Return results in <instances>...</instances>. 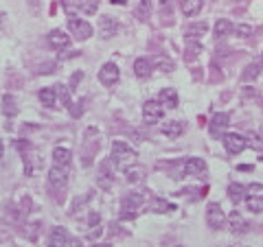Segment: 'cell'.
Here are the masks:
<instances>
[{
    "instance_id": "44dd1931",
    "label": "cell",
    "mask_w": 263,
    "mask_h": 247,
    "mask_svg": "<svg viewBox=\"0 0 263 247\" xmlns=\"http://www.w3.org/2000/svg\"><path fill=\"white\" fill-rule=\"evenodd\" d=\"M206 31H208V24L206 22H195V24H191L189 29H187V35H184V37H187L189 42H197V39H200Z\"/></svg>"
},
{
    "instance_id": "603a6c76",
    "label": "cell",
    "mask_w": 263,
    "mask_h": 247,
    "mask_svg": "<svg viewBox=\"0 0 263 247\" xmlns=\"http://www.w3.org/2000/svg\"><path fill=\"white\" fill-rule=\"evenodd\" d=\"M246 186L243 184H230L228 186V197H230V202L233 204H241L243 199H246Z\"/></svg>"
},
{
    "instance_id": "7c38bea8",
    "label": "cell",
    "mask_w": 263,
    "mask_h": 247,
    "mask_svg": "<svg viewBox=\"0 0 263 247\" xmlns=\"http://www.w3.org/2000/svg\"><path fill=\"white\" fill-rule=\"evenodd\" d=\"M46 39H49L51 48H55V51H64V48H68L70 46V35H66V31H62V29L51 31Z\"/></svg>"
},
{
    "instance_id": "8d00e7d4",
    "label": "cell",
    "mask_w": 263,
    "mask_h": 247,
    "mask_svg": "<svg viewBox=\"0 0 263 247\" xmlns=\"http://www.w3.org/2000/svg\"><path fill=\"white\" fill-rule=\"evenodd\" d=\"M246 138L250 140V144H252V149H256V151H261V149H263V142H261V138L256 136V133H252V131H250Z\"/></svg>"
},
{
    "instance_id": "74e56055",
    "label": "cell",
    "mask_w": 263,
    "mask_h": 247,
    "mask_svg": "<svg viewBox=\"0 0 263 247\" xmlns=\"http://www.w3.org/2000/svg\"><path fill=\"white\" fill-rule=\"evenodd\" d=\"M68 112H70V116H72V118H79V116H81V114H83L81 101H79V103H70V105H68Z\"/></svg>"
},
{
    "instance_id": "277c9868",
    "label": "cell",
    "mask_w": 263,
    "mask_h": 247,
    "mask_svg": "<svg viewBox=\"0 0 263 247\" xmlns=\"http://www.w3.org/2000/svg\"><path fill=\"white\" fill-rule=\"evenodd\" d=\"M49 186L55 192H62L66 190V186H68V173H66V169H62V166H53V169L49 171Z\"/></svg>"
},
{
    "instance_id": "8fae6325",
    "label": "cell",
    "mask_w": 263,
    "mask_h": 247,
    "mask_svg": "<svg viewBox=\"0 0 263 247\" xmlns=\"http://www.w3.org/2000/svg\"><path fill=\"white\" fill-rule=\"evenodd\" d=\"M118 33V22L114 18H110V16H101L99 18V35H101L103 39H110V37H114Z\"/></svg>"
},
{
    "instance_id": "1f68e13d",
    "label": "cell",
    "mask_w": 263,
    "mask_h": 247,
    "mask_svg": "<svg viewBox=\"0 0 263 247\" xmlns=\"http://www.w3.org/2000/svg\"><path fill=\"white\" fill-rule=\"evenodd\" d=\"M3 112H5L7 116H11V118L18 114V105H16V98H13L11 94H7V96H5V101H3Z\"/></svg>"
},
{
    "instance_id": "30bf717a",
    "label": "cell",
    "mask_w": 263,
    "mask_h": 247,
    "mask_svg": "<svg viewBox=\"0 0 263 247\" xmlns=\"http://www.w3.org/2000/svg\"><path fill=\"white\" fill-rule=\"evenodd\" d=\"M99 81H101L105 88H112V85L118 81V66L114 62L103 64L101 70H99Z\"/></svg>"
},
{
    "instance_id": "e575fe53",
    "label": "cell",
    "mask_w": 263,
    "mask_h": 247,
    "mask_svg": "<svg viewBox=\"0 0 263 247\" xmlns=\"http://www.w3.org/2000/svg\"><path fill=\"white\" fill-rule=\"evenodd\" d=\"M97 7H99V0H83L81 3V11L92 16V13H97Z\"/></svg>"
},
{
    "instance_id": "e0dca14e",
    "label": "cell",
    "mask_w": 263,
    "mask_h": 247,
    "mask_svg": "<svg viewBox=\"0 0 263 247\" xmlns=\"http://www.w3.org/2000/svg\"><path fill=\"white\" fill-rule=\"evenodd\" d=\"M70 158H72V153H70V149H66V146H55V149H53V162H55V166L66 169V166L70 164Z\"/></svg>"
},
{
    "instance_id": "d6a6232c",
    "label": "cell",
    "mask_w": 263,
    "mask_h": 247,
    "mask_svg": "<svg viewBox=\"0 0 263 247\" xmlns=\"http://www.w3.org/2000/svg\"><path fill=\"white\" fill-rule=\"evenodd\" d=\"M81 3L83 0H62V7H64V11L68 13V18H75V13L81 9Z\"/></svg>"
},
{
    "instance_id": "5bb4252c",
    "label": "cell",
    "mask_w": 263,
    "mask_h": 247,
    "mask_svg": "<svg viewBox=\"0 0 263 247\" xmlns=\"http://www.w3.org/2000/svg\"><path fill=\"white\" fill-rule=\"evenodd\" d=\"M228 125H230V114H226V112H217V114L213 116V121H210V136H220Z\"/></svg>"
},
{
    "instance_id": "f35d334b",
    "label": "cell",
    "mask_w": 263,
    "mask_h": 247,
    "mask_svg": "<svg viewBox=\"0 0 263 247\" xmlns=\"http://www.w3.org/2000/svg\"><path fill=\"white\" fill-rule=\"evenodd\" d=\"M246 190L248 195H263V184H250Z\"/></svg>"
},
{
    "instance_id": "b9f144b4",
    "label": "cell",
    "mask_w": 263,
    "mask_h": 247,
    "mask_svg": "<svg viewBox=\"0 0 263 247\" xmlns=\"http://www.w3.org/2000/svg\"><path fill=\"white\" fill-rule=\"evenodd\" d=\"M99 234H101V230H99V225H95V230H90V234H88V236H90V238H97Z\"/></svg>"
},
{
    "instance_id": "ba28073f",
    "label": "cell",
    "mask_w": 263,
    "mask_h": 247,
    "mask_svg": "<svg viewBox=\"0 0 263 247\" xmlns=\"http://www.w3.org/2000/svg\"><path fill=\"white\" fill-rule=\"evenodd\" d=\"M182 173L189 177H204L208 173V166L206 162H204L202 158H189L187 162H184L182 166Z\"/></svg>"
},
{
    "instance_id": "4dcf8cb0",
    "label": "cell",
    "mask_w": 263,
    "mask_h": 247,
    "mask_svg": "<svg viewBox=\"0 0 263 247\" xmlns=\"http://www.w3.org/2000/svg\"><path fill=\"white\" fill-rule=\"evenodd\" d=\"M259 77V64H248L246 68L241 72V81H254V79Z\"/></svg>"
},
{
    "instance_id": "ac0fdd59",
    "label": "cell",
    "mask_w": 263,
    "mask_h": 247,
    "mask_svg": "<svg viewBox=\"0 0 263 247\" xmlns=\"http://www.w3.org/2000/svg\"><path fill=\"white\" fill-rule=\"evenodd\" d=\"M125 175H127V182L129 184H141L145 182V175H147V171H145V166H138V164H132L125 169Z\"/></svg>"
},
{
    "instance_id": "484cf974",
    "label": "cell",
    "mask_w": 263,
    "mask_h": 247,
    "mask_svg": "<svg viewBox=\"0 0 263 247\" xmlns=\"http://www.w3.org/2000/svg\"><path fill=\"white\" fill-rule=\"evenodd\" d=\"M149 210H154V212H160V215H164V212H171V210H176V206L173 204H167L164 199L160 197H154L149 202Z\"/></svg>"
},
{
    "instance_id": "836d02e7",
    "label": "cell",
    "mask_w": 263,
    "mask_h": 247,
    "mask_svg": "<svg viewBox=\"0 0 263 247\" xmlns=\"http://www.w3.org/2000/svg\"><path fill=\"white\" fill-rule=\"evenodd\" d=\"M233 33L237 37H241V39H248L250 35H252V26H250V24H235Z\"/></svg>"
},
{
    "instance_id": "f6af8a7d",
    "label": "cell",
    "mask_w": 263,
    "mask_h": 247,
    "mask_svg": "<svg viewBox=\"0 0 263 247\" xmlns=\"http://www.w3.org/2000/svg\"><path fill=\"white\" fill-rule=\"evenodd\" d=\"M3 153H5V146H3V140H0V160H3Z\"/></svg>"
},
{
    "instance_id": "f546056e",
    "label": "cell",
    "mask_w": 263,
    "mask_h": 247,
    "mask_svg": "<svg viewBox=\"0 0 263 247\" xmlns=\"http://www.w3.org/2000/svg\"><path fill=\"white\" fill-rule=\"evenodd\" d=\"M53 88H55V94H57L59 101H62V105H64V108H68V105H70V90H68V85L57 83V85H53Z\"/></svg>"
},
{
    "instance_id": "4316f807",
    "label": "cell",
    "mask_w": 263,
    "mask_h": 247,
    "mask_svg": "<svg viewBox=\"0 0 263 247\" xmlns=\"http://www.w3.org/2000/svg\"><path fill=\"white\" fill-rule=\"evenodd\" d=\"M39 101H42V105L44 108H55V98H57V94H55V88H44V90H39Z\"/></svg>"
},
{
    "instance_id": "d590c367",
    "label": "cell",
    "mask_w": 263,
    "mask_h": 247,
    "mask_svg": "<svg viewBox=\"0 0 263 247\" xmlns=\"http://www.w3.org/2000/svg\"><path fill=\"white\" fill-rule=\"evenodd\" d=\"M187 53H189L187 59H195V57L202 53V44H200V42H193V44H191L189 48H187Z\"/></svg>"
},
{
    "instance_id": "60d3db41",
    "label": "cell",
    "mask_w": 263,
    "mask_h": 247,
    "mask_svg": "<svg viewBox=\"0 0 263 247\" xmlns=\"http://www.w3.org/2000/svg\"><path fill=\"white\" fill-rule=\"evenodd\" d=\"M99 221H101V217H99V212L92 210L90 212V217H88V223H90V228H95V225H99Z\"/></svg>"
},
{
    "instance_id": "9a60e30c",
    "label": "cell",
    "mask_w": 263,
    "mask_h": 247,
    "mask_svg": "<svg viewBox=\"0 0 263 247\" xmlns=\"http://www.w3.org/2000/svg\"><path fill=\"white\" fill-rule=\"evenodd\" d=\"M158 103H160L162 108L176 110V108H178V92H176L173 88H164V90H160V94H158Z\"/></svg>"
},
{
    "instance_id": "ab89813d",
    "label": "cell",
    "mask_w": 263,
    "mask_h": 247,
    "mask_svg": "<svg viewBox=\"0 0 263 247\" xmlns=\"http://www.w3.org/2000/svg\"><path fill=\"white\" fill-rule=\"evenodd\" d=\"M83 79V72L79 70V72H75V75H72V79H70V85H68V90H75V85L79 83Z\"/></svg>"
},
{
    "instance_id": "d6986e66",
    "label": "cell",
    "mask_w": 263,
    "mask_h": 247,
    "mask_svg": "<svg viewBox=\"0 0 263 247\" xmlns=\"http://www.w3.org/2000/svg\"><path fill=\"white\" fill-rule=\"evenodd\" d=\"M160 131H162V136H167V138L173 140V138H178V136H182L184 125H182V123H178V121H167V123H162Z\"/></svg>"
},
{
    "instance_id": "ee69618b",
    "label": "cell",
    "mask_w": 263,
    "mask_h": 247,
    "mask_svg": "<svg viewBox=\"0 0 263 247\" xmlns=\"http://www.w3.org/2000/svg\"><path fill=\"white\" fill-rule=\"evenodd\" d=\"M92 247H112L110 243H97V245H92Z\"/></svg>"
},
{
    "instance_id": "3957f363",
    "label": "cell",
    "mask_w": 263,
    "mask_h": 247,
    "mask_svg": "<svg viewBox=\"0 0 263 247\" xmlns=\"http://www.w3.org/2000/svg\"><path fill=\"white\" fill-rule=\"evenodd\" d=\"M222 142H224V149H226L230 156H239V153L248 146V140L239 136V133H224Z\"/></svg>"
},
{
    "instance_id": "7402d4cb",
    "label": "cell",
    "mask_w": 263,
    "mask_h": 247,
    "mask_svg": "<svg viewBox=\"0 0 263 247\" xmlns=\"http://www.w3.org/2000/svg\"><path fill=\"white\" fill-rule=\"evenodd\" d=\"M149 72H151V62L147 57H138L134 62V75L138 79H145V77H149Z\"/></svg>"
},
{
    "instance_id": "cb8c5ba5",
    "label": "cell",
    "mask_w": 263,
    "mask_h": 247,
    "mask_svg": "<svg viewBox=\"0 0 263 247\" xmlns=\"http://www.w3.org/2000/svg\"><path fill=\"white\" fill-rule=\"evenodd\" d=\"M151 66H158L160 70L164 72H171V70H176V64H173V59H169V57H164V55H154L149 59Z\"/></svg>"
},
{
    "instance_id": "2e32d148",
    "label": "cell",
    "mask_w": 263,
    "mask_h": 247,
    "mask_svg": "<svg viewBox=\"0 0 263 247\" xmlns=\"http://www.w3.org/2000/svg\"><path fill=\"white\" fill-rule=\"evenodd\" d=\"M70 234L66 232L64 228H55L51 232V238H49V247H66L68 245V241H70Z\"/></svg>"
},
{
    "instance_id": "5b68a950",
    "label": "cell",
    "mask_w": 263,
    "mask_h": 247,
    "mask_svg": "<svg viewBox=\"0 0 263 247\" xmlns=\"http://www.w3.org/2000/svg\"><path fill=\"white\" fill-rule=\"evenodd\" d=\"M226 223V215H224L220 204H208L206 206V225L210 230H222Z\"/></svg>"
},
{
    "instance_id": "f1b7e54d",
    "label": "cell",
    "mask_w": 263,
    "mask_h": 247,
    "mask_svg": "<svg viewBox=\"0 0 263 247\" xmlns=\"http://www.w3.org/2000/svg\"><path fill=\"white\" fill-rule=\"evenodd\" d=\"M230 31H233V24H230L226 18L217 20V24H215V37H217V39H224Z\"/></svg>"
},
{
    "instance_id": "7dc6e473",
    "label": "cell",
    "mask_w": 263,
    "mask_h": 247,
    "mask_svg": "<svg viewBox=\"0 0 263 247\" xmlns=\"http://www.w3.org/2000/svg\"><path fill=\"white\" fill-rule=\"evenodd\" d=\"M259 158H261V162H263V149L259 151Z\"/></svg>"
},
{
    "instance_id": "6da1fadb",
    "label": "cell",
    "mask_w": 263,
    "mask_h": 247,
    "mask_svg": "<svg viewBox=\"0 0 263 247\" xmlns=\"http://www.w3.org/2000/svg\"><path fill=\"white\" fill-rule=\"evenodd\" d=\"M112 162L121 169H127L136 162V151L125 142V140H114L112 142Z\"/></svg>"
},
{
    "instance_id": "7a4b0ae2",
    "label": "cell",
    "mask_w": 263,
    "mask_h": 247,
    "mask_svg": "<svg viewBox=\"0 0 263 247\" xmlns=\"http://www.w3.org/2000/svg\"><path fill=\"white\" fill-rule=\"evenodd\" d=\"M143 204H145V197L141 195V192H132V195L123 197V202H121V219H123V221L136 219L138 212H141Z\"/></svg>"
},
{
    "instance_id": "4fadbf2b",
    "label": "cell",
    "mask_w": 263,
    "mask_h": 247,
    "mask_svg": "<svg viewBox=\"0 0 263 247\" xmlns=\"http://www.w3.org/2000/svg\"><path fill=\"white\" fill-rule=\"evenodd\" d=\"M228 228H230V232H233V234H243V232H248L250 225L246 223V219H243L239 212L233 210V212L228 215Z\"/></svg>"
},
{
    "instance_id": "7bdbcfd3",
    "label": "cell",
    "mask_w": 263,
    "mask_h": 247,
    "mask_svg": "<svg viewBox=\"0 0 263 247\" xmlns=\"http://www.w3.org/2000/svg\"><path fill=\"white\" fill-rule=\"evenodd\" d=\"M160 3H162V7H167V9H169V7H171V3H173V0H160Z\"/></svg>"
},
{
    "instance_id": "83f0119b",
    "label": "cell",
    "mask_w": 263,
    "mask_h": 247,
    "mask_svg": "<svg viewBox=\"0 0 263 247\" xmlns=\"http://www.w3.org/2000/svg\"><path fill=\"white\" fill-rule=\"evenodd\" d=\"M246 204H248V210L259 215L263 212V195H246Z\"/></svg>"
},
{
    "instance_id": "ffe728a7",
    "label": "cell",
    "mask_w": 263,
    "mask_h": 247,
    "mask_svg": "<svg viewBox=\"0 0 263 247\" xmlns=\"http://www.w3.org/2000/svg\"><path fill=\"white\" fill-rule=\"evenodd\" d=\"M180 9L187 18H193L202 11V0H180Z\"/></svg>"
},
{
    "instance_id": "681fc988",
    "label": "cell",
    "mask_w": 263,
    "mask_h": 247,
    "mask_svg": "<svg viewBox=\"0 0 263 247\" xmlns=\"http://www.w3.org/2000/svg\"><path fill=\"white\" fill-rule=\"evenodd\" d=\"M259 66H263V53H261V62H259Z\"/></svg>"
},
{
    "instance_id": "8992f818",
    "label": "cell",
    "mask_w": 263,
    "mask_h": 247,
    "mask_svg": "<svg viewBox=\"0 0 263 247\" xmlns=\"http://www.w3.org/2000/svg\"><path fill=\"white\" fill-rule=\"evenodd\" d=\"M68 29L70 33L75 35L77 39H90L92 37V33H95V29H92V24L90 22H85V20H77V18H70L68 20Z\"/></svg>"
},
{
    "instance_id": "bcb514c9",
    "label": "cell",
    "mask_w": 263,
    "mask_h": 247,
    "mask_svg": "<svg viewBox=\"0 0 263 247\" xmlns=\"http://www.w3.org/2000/svg\"><path fill=\"white\" fill-rule=\"evenodd\" d=\"M114 3H116V5H123L125 0H112V5H114Z\"/></svg>"
},
{
    "instance_id": "d4e9b609",
    "label": "cell",
    "mask_w": 263,
    "mask_h": 247,
    "mask_svg": "<svg viewBox=\"0 0 263 247\" xmlns=\"http://www.w3.org/2000/svg\"><path fill=\"white\" fill-rule=\"evenodd\" d=\"M134 16L138 18V20H149V16H151V0H138V5L134 7Z\"/></svg>"
},
{
    "instance_id": "c3c4849f",
    "label": "cell",
    "mask_w": 263,
    "mask_h": 247,
    "mask_svg": "<svg viewBox=\"0 0 263 247\" xmlns=\"http://www.w3.org/2000/svg\"><path fill=\"white\" fill-rule=\"evenodd\" d=\"M3 18H5V16H3V13H0V26H3Z\"/></svg>"
},
{
    "instance_id": "52a82bcc",
    "label": "cell",
    "mask_w": 263,
    "mask_h": 247,
    "mask_svg": "<svg viewBox=\"0 0 263 247\" xmlns=\"http://www.w3.org/2000/svg\"><path fill=\"white\" fill-rule=\"evenodd\" d=\"M162 116H164V108L158 101H154V98H149V101L143 105V118H145V123L147 125L158 123Z\"/></svg>"
},
{
    "instance_id": "9c48e42d",
    "label": "cell",
    "mask_w": 263,
    "mask_h": 247,
    "mask_svg": "<svg viewBox=\"0 0 263 247\" xmlns=\"http://www.w3.org/2000/svg\"><path fill=\"white\" fill-rule=\"evenodd\" d=\"M114 169L116 164L112 162V158H105L101 164H99V184L103 186V188H110L112 184H114Z\"/></svg>"
}]
</instances>
